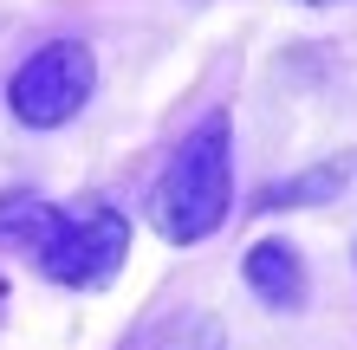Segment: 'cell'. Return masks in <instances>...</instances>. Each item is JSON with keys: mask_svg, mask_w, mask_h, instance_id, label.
<instances>
[{"mask_svg": "<svg viewBox=\"0 0 357 350\" xmlns=\"http://www.w3.org/2000/svg\"><path fill=\"white\" fill-rule=\"evenodd\" d=\"M0 246L26 253L52 285L72 292H98L117 279L123 253H130V221L111 201H85V208H52L46 195H0Z\"/></svg>", "mask_w": 357, "mask_h": 350, "instance_id": "1", "label": "cell"}, {"mask_svg": "<svg viewBox=\"0 0 357 350\" xmlns=\"http://www.w3.org/2000/svg\"><path fill=\"white\" fill-rule=\"evenodd\" d=\"M227 201H234V130H227V111H208L162 169L150 195V221L162 240L195 246L227 221Z\"/></svg>", "mask_w": 357, "mask_h": 350, "instance_id": "2", "label": "cell"}, {"mask_svg": "<svg viewBox=\"0 0 357 350\" xmlns=\"http://www.w3.org/2000/svg\"><path fill=\"white\" fill-rule=\"evenodd\" d=\"M91 85H98L91 46H78V39H52V46H39L26 65L13 72L7 104H13V117L26 123V130H59V123H72L78 111L91 104Z\"/></svg>", "mask_w": 357, "mask_h": 350, "instance_id": "3", "label": "cell"}, {"mask_svg": "<svg viewBox=\"0 0 357 350\" xmlns=\"http://www.w3.org/2000/svg\"><path fill=\"white\" fill-rule=\"evenodd\" d=\"M241 273H247V285H254L273 312H299L305 305V260H299L292 240H254Z\"/></svg>", "mask_w": 357, "mask_h": 350, "instance_id": "4", "label": "cell"}, {"mask_svg": "<svg viewBox=\"0 0 357 350\" xmlns=\"http://www.w3.org/2000/svg\"><path fill=\"white\" fill-rule=\"evenodd\" d=\"M117 350H227V331L215 312H195V305H176V312L143 318Z\"/></svg>", "mask_w": 357, "mask_h": 350, "instance_id": "5", "label": "cell"}, {"mask_svg": "<svg viewBox=\"0 0 357 350\" xmlns=\"http://www.w3.org/2000/svg\"><path fill=\"white\" fill-rule=\"evenodd\" d=\"M331 189H344V162H325L319 175H305V182H280V189H266L260 195V208H292V201H319V195H331Z\"/></svg>", "mask_w": 357, "mask_h": 350, "instance_id": "6", "label": "cell"}, {"mask_svg": "<svg viewBox=\"0 0 357 350\" xmlns=\"http://www.w3.org/2000/svg\"><path fill=\"white\" fill-rule=\"evenodd\" d=\"M299 7H344V0H299Z\"/></svg>", "mask_w": 357, "mask_h": 350, "instance_id": "7", "label": "cell"}]
</instances>
